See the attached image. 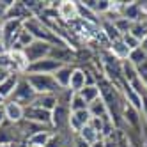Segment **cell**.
I'll use <instances>...</instances> for the list:
<instances>
[{"mask_svg":"<svg viewBox=\"0 0 147 147\" xmlns=\"http://www.w3.org/2000/svg\"><path fill=\"white\" fill-rule=\"evenodd\" d=\"M23 78L28 82V85L34 89V92L37 96H43V94H59L62 90L51 75H28L27 73V75H23Z\"/></svg>","mask_w":147,"mask_h":147,"instance_id":"obj_1","label":"cell"},{"mask_svg":"<svg viewBox=\"0 0 147 147\" xmlns=\"http://www.w3.org/2000/svg\"><path fill=\"white\" fill-rule=\"evenodd\" d=\"M36 98H37V94L34 92L32 87L28 85V82L22 76L20 82H18V85H16V89H14V92H13V96L9 98V101H14V103L20 105V107L28 108V107H32V105H34Z\"/></svg>","mask_w":147,"mask_h":147,"instance_id":"obj_2","label":"cell"},{"mask_svg":"<svg viewBox=\"0 0 147 147\" xmlns=\"http://www.w3.org/2000/svg\"><path fill=\"white\" fill-rule=\"evenodd\" d=\"M22 28H23V22H20V20H4L2 22V45L5 51L13 48L18 34L22 32Z\"/></svg>","mask_w":147,"mask_h":147,"instance_id":"obj_3","label":"cell"},{"mask_svg":"<svg viewBox=\"0 0 147 147\" xmlns=\"http://www.w3.org/2000/svg\"><path fill=\"white\" fill-rule=\"evenodd\" d=\"M53 48V45L45 43V41H34L32 45H28L23 51H25V57L28 60V64H34L37 60H43L46 57H50V51Z\"/></svg>","mask_w":147,"mask_h":147,"instance_id":"obj_4","label":"cell"},{"mask_svg":"<svg viewBox=\"0 0 147 147\" xmlns=\"http://www.w3.org/2000/svg\"><path fill=\"white\" fill-rule=\"evenodd\" d=\"M69 115H71V110L67 105H57V107L51 110V129H57L55 133H64L69 124Z\"/></svg>","mask_w":147,"mask_h":147,"instance_id":"obj_5","label":"cell"},{"mask_svg":"<svg viewBox=\"0 0 147 147\" xmlns=\"http://www.w3.org/2000/svg\"><path fill=\"white\" fill-rule=\"evenodd\" d=\"M60 66L62 64L59 60L51 59V57H46L43 60H37V62H34V64H30L27 73L28 75H53Z\"/></svg>","mask_w":147,"mask_h":147,"instance_id":"obj_6","label":"cell"},{"mask_svg":"<svg viewBox=\"0 0 147 147\" xmlns=\"http://www.w3.org/2000/svg\"><path fill=\"white\" fill-rule=\"evenodd\" d=\"M25 121H30V122H36V124L51 128V112L43 110V108L36 107V105H32V107L25 108Z\"/></svg>","mask_w":147,"mask_h":147,"instance_id":"obj_7","label":"cell"},{"mask_svg":"<svg viewBox=\"0 0 147 147\" xmlns=\"http://www.w3.org/2000/svg\"><path fill=\"white\" fill-rule=\"evenodd\" d=\"M55 11H57V16L60 20H64V22L73 23L78 20V7L75 0H62V2H59Z\"/></svg>","mask_w":147,"mask_h":147,"instance_id":"obj_8","label":"cell"},{"mask_svg":"<svg viewBox=\"0 0 147 147\" xmlns=\"http://www.w3.org/2000/svg\"><path fill=\"white\" fill-rule=\"evenodd\" d=\"M4 110H5V121L7 124H13V126H18L25 119V108L20 107L18 103L14 101H5L4 103Z\"/></svg>","mask_w":147,"mask_h":147,"instance_id":"obj_9","label":"cell"},{"mask_svg":"<svg viewBox=\"0 0 147 147\" xmlns=\"http://www.w3.org/2000/svg\"><path fill=\"white\" fill-rule=\"evenodd\" d=\"M92 119V115L89 113V110H82V112H71L69 115V124H67V128L69 131H73L75 135H78L85 126L90 122Z\"/></svg>","mask_w":147,"mask_h":147,"instance_id":"obj_10","label":"cell"},{"mask_svg":"<svg viewBox=\"0 0 147 147\" xmlns=\"http://www.w3.org/2000/svg\"><path fill=\"white\" fill-rule=\"evenodd\" d=\"M20 75H16V73H9V75L4 76V80L0 82V98H4L5 101L13 96V92L18 85V82H20Z\"/></svg>","mask_w":147,"mask_h":147,"instance_id":"obj_11","label":"cell"},{"mask_svg":"<svg viewBox=\"0 0 147 147\" xmlns=\"http://www.w3.org/2000/svg\"><path fill=\"white\" fill-rule=\"evenodd\" d=\"M83 87H85V69L75 67V69H73V73H71V80H69L67 90L71 94H78Z\"/></svg>","mask_w":147,"mask_h":147,"instance_id":"obj_12","label":"cell"},{"mask_svg":"<svg viewBox=\"0 0 147 147\" xmlns=\"http://www.w3.org/2000/svg\"><path fill=\"white\" fill-rule=\"evenodd\" d=\"M73 69H75V66H71V64H62L53 75L55 78V82H57V85L60 87V89H67L69 87V80H71V73H73Z\"/></svg>","mask_w":147,"mask_h":147,"instance_id":"obj_13","label":"cell"},{"mask_svg":"<svg viewBox=\"0 0 147 147\" xmlns=\"http://www.w3.org/2000/svg\"><path fill=\"white\" fill-rule=\"evenodd\" d=\"M51 133H53L51 129L34 133V135L27 136V138H25L22 144H23V145H27V147H45V145H46V142H48V138L51 136Z\"/></svg>","mask_w":147,"mask_h":147,"instance_id":"obj_14","label":"cell"},{"mask_svg":"<svg viewBox=\"0 0 147 147\" xmlns=\"http://www.w3.org/2000/svg\"><path fill=\"white\" fill-rule=\"evenodd\" d=\"M108 51L117 59L119 62H124V60H128V57H129V48L124 45V41L122 39H119V41H113V43H110V46H108Z\"/></svg>","mask_w":147,"mask_h":147,"instance_id":"obj_15","label":"cell"},{"mask_svg":"<svg viewBox=\"0 0 147 147\" xmlns=\"http://www.w3.org/2000/svg\"><path fill=\"white\" fill-rule=\"evenodd\" d=\"M87 110H89V113L92 115V117H96V119H108V117H110L108 107H107V103H105L101 98L96 99L94 103H90Z\"/></svg>","mask_w":147,"mask_h":147,"instance_id":"obj_16","label":"cell"},{"mask_svg":"<svg viewBox=\"0 0 147 147\" xmlns=\"http://www.w3.org/2000/svg\"><path fill=\"white\" fill-rule=\"evenodd\" d=\"M34 105L39 107V108H43V110L51 112L59 105V98H57V94H43V96H37L36 98Z\"/></svg>","mask_w":147,"mask_h":147,"instance_id":"obj_17","label":"cell"},{"mask_svg":"<svg viewBox=\"0 0 147 147\" xmlns=\"http://www.w3.org/2000/svg\"><path fill=\"white\" fill-rule=\"evenodd\" d=\"M121 76H122V80H124V83H133L135 80H138L140 76H138V71H136V67L131 64V62H128V60H124V62H121Z\"/></svg>","mask_w":147,"mask_h":147,"instance_id":"obj_18","label":"cell"},{"mask_svg":"<svg viewBox=\"0 0 147 147\" xmlns=\"http://www.w3.org/2000/svg\"><path fill=\"white\" fill-rule=\"evenodd\" d=\"M80 96L83 98V101H85L87 105H90V103H94L96 99H99L101 98V94H99V87L98 85H85L80 92Z\"/></svg>","mask_w":147,"mask_h":147,"instance_id":"obj_19","label":"cell"},{"mask_svg":"<svg viewBox=\"0 0 147 147\" xmlns=\"http://www.w3.org/2000/svg\"><path fill=\"white\" fill-rule=\"evenodd\" d=\"M78 136H80L83 142H87L89 145H92V144H96L98 140H101V135H99L96 129H94L90 124H87L85 128H83V129L78 133Z\"/></svg>","mask_w":147,"mask_h":147,"instance_id":"obj_20","label":"cell"},{"mask_svg":"<svg viewBox=\"0 0 147 147\" xmlns=\"http://www.w3.org/2000/svg\"><path fill=\"white\" fill-rule=\"evenodd\" d=\"M122 115H124V121L128 122L129 126H133V128H138V124H140V112H136L135 108L128 107V105L124 103Z\"/></svg>","mask_w":147,"mask_h":147,"instance_id":"obj_21","label":"cell"},{"mask_svg":"<svg viewBox=\"0 0 147 147\" xmlns=\"http://www.w3.org/2000/svg\"><path fill=\"white\" fill-rule=\"evenodd\" d=\"M128 62H131L135 67H140L142 64H145V62H147V53H145V51H144L140 46H138V48H135V50H131V51H129Z\"/></svg>","mask_w":147,"mask_h":147,"instance_id":"obj_22","label":"cell"},{"mask_svg":"<svg viewBox=\"0 0 147 147\" xmlns=\"http://www.w3.org/2000/svg\"><path fill=\"white\" fill-rule=\"evenodd\" d=\"M67 107L71 112H82V110H87L89 108V105L83 101V98L80 96V94H73L69 103H67Z\"/></svg>","mask_w":147,"mask_h":147,"instance_id":"obj_23","label":"cell"},{"mask_svg":"<svg viewBox=\"0 0 147 147\" xmlns=\"http://www.w3.org/2000/svg\"><path fill=\"white\" fill-rule=\"evenodd\" d=\"M0 73H14V67H13V60H11V55H9V51H4V53H0Z\"/></svg>","mask_w":147,"mask_h":147,"instance_id":"obj_24","label":"cell"},{"mask_svg":"<svg viewBox=\"0 0 147 147\" xmlns=\"http://www.w3.org/2000/svg\"><path fill=\"white\" fill-rule=\"evenodd\" d=\"M129 34H131L135 39H138L140 43H142V41L147 37V28L144 27V23H142V22H136V23H133V25H131Z\"/></svg>","mask_w":147,"mask_h":147,"instance_id":"obj_25","label":"cell"},{"mask_svg":"<svg viewBox=\"0 0 147 147\" xmlns=\"http://www.w3.org/2000/svg\"><path fill=\"white\" fill-rule=\"evenodd\" d=\"M113 25H115V28H117L119 30V32H121V36H124V34H128L129 32V28H131V22H129V20H126V18H117V20H115V22H113Z\"/></svg>","mask_w":147,"mask_h":147,"instance_id":"obj_26","label":"cell"},{"mask_svg":"<svg viewBox=\"0 0 147 147\" xmlns=\"http://www.w3.org/2000/svg\"><path fill=\"white\" fill-rule=\"evenodd\" d=\"M64 145H66V140L62 136V133H51L45 147H64Z\"/></svg>","mask_w":147,"mask_h":147,"instance_id":"obj_27","label":"cell"},{"mask_svg":"<svg viewBox=\"0 0 147 147\" xmlns=\"http://www.w3.org/2000/svg\"><path fill=\"white\" fill-rule=\"evenodd\" d=\"M122 41H124V45L128 46L129 50H135V48H138V46H140V41H138V39H135L129 32L122 36Z\"/></svg>","mask_w":147,"mask_h":147,"instance_id":"obj_28","label":"cell"},{"mask_svg":"<svg viewBox=\"0 0 147 147\" xmlns=\"http://www.w3.org/2000/svg\"><path fill=\"white\" fill-rule=\"evenodd\" d=\"M73 147H90L87 142H83L78 135H75V144H73Z\"/></svg>","mask_w":147,"mask_h":147,"instance_id":"obj_29","label":"cell"},{"mask_svg":"<svg viewBox=\"0 0 147 147\" xmlns=\"http://www.w3.org/2000/svg\"><path fill=\"white\" fill-rule=\"evenodd\" d=\"M7 121H5V110H4V105H0V128L5 126Z\"/></svg>","mask_w":147,"mask_h":147,"instance_id":"obj_30","label":"cell"},{"mask_svg":"<svg viewBox=\"0 0 147 147\" xmlns=\"http://www.w3.org/2000/svg\"><path fill=\"white\" fill-rule=\"evenodd\" d=\"M90 147H105V140H103V138H101V140H98V142H96V144H92V145H90Z\"/></svg>","mask_w":147,"mask_h":147,"instance_id":"obj_31","label":"cell"},{"mask_svg":"<svg viewBox=\"0 0 147 147\" xmlns=\"http://www.w3.org/2000/svg\"><path fill=\"white\" fill-rule=\"evenodd\" d=\"M140 48H142V50L145 51V53H147V37H145V39L142 41V43H140Z\"/></svg>","mask_w":147,"mask_h":147,"instance_id":"obj_32","label":"cell"},{"mask_svg":"<svg viewBox=\"0 0 147 147\" xmlns=\"http://www.w3.org/2000/svg\"><path fill=\"white\" fill-rule=\"evenodd\" d=\"M142 23H144V27L147 28V13H144V18H142Z\"/></svg>","mask_w":147,"mask_h":147,"instance_id":"obj_33","label":"cell"},{"mask_svg":"<svg viewBox=\"0 0 147 147\" xmlns=\"http://www.w3.org/2000/svg\"><path fill=\"white\" fill-rule=\"evenodd\" d=\"M0 147H20V145H14V144H0Z\"/></svg>","mask_w":147,"mask_h":147,"instance_id":"obj_34","label":"cell"},{"mask_svg":"<svg viewBox=\"0 0 147 147\" xmlns=\"http://www.w3.org/2000/svg\"><path fill=\"white\" fill-rule=\"evenodd\" d=\"M5 51V48H4V45H2V41H0V53H4Z\"/></svg>","mask_w":147,"mask_h":147,"instance_id":"obj_35","label":"cell"},{"mask_svg":"<svg viewBox=\"0 0 147 147\" xmlns=\"http://www.w3.org/2000/svg\"><path fill=\"white\" fill-rule=\"evenodd\" d=\"M4 76H5V73H0V82L4 80Z\"/></svg>","mask_w":147,"mask_h":147,"instance_id":"obj_36","label":"cell"},{"mask_svg":"<svg viewBox=\"0 0 147 147\" xmlns=\"http://www.w3.org/2000/svg\"><path fill=\"white\" fill-rule=\"evenodd\" d=\"M142 82H144V85H145V90H147V78H145V80H142Z\"/></svg>","mask_w":147,"mask_h":147,"instance_id":"obj_37","label":"cell"},{"mask_svg":"<svg viewBox=\"0 0 147 147\" xmlns=\"http://www.w3.org/2000/svg\"><path fill=\"white\" fill-rule=\"evenodd\" d=\"M4 103H5V99H4V98H0V105H4Z\"/></svg>","mask_w":147,"mask_h":147,"instance_id":"obj_38","label":"cell"}]
</instances>
